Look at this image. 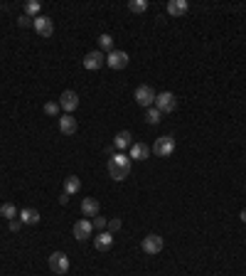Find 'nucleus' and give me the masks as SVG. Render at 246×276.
<instances>
[{"label": "nucleus", "instance_id": "nucleus-27", "mask_svg": "<svg viewBox=\"0 0 246 276\" xmlns=\"http://www.w3.org/2000/svg\"><path fill=\"white\" fill-rule=\"evenodd\" d=\"M121 224H123V222L116 217V219H109V224H106V227H109V232L114 234V232H119V229H121Z\"/></svg>", "mask_w": 246, "mask_h": 276}, {"label": "nucleus", "instance_id": "nucleus-29", "mask_svg": "<svg viewBox=\"0 0 246 276\" xmlns=\"http://www.w3.org/2000/svg\"><path fill=\"white\" fill-rule=\"evenodd\" d=\"M20 227H22L20 219H10V229H12V232H20Z\"/></svg>", "mask_w": 246, "mask_h": 276}, {"label": "nucleus", "instance_id": "nucleus-4", "mask_svg": "<svg viewBox=\"0 0 246 276\" xmlns=\"http://www.w3.org/2000/svg\"><path fill=\"white\" fill-rule=\"evenodd\" d=\"M173 150H175V138L173 136H160L153 145V153L158 158H168V155H173Z\"/></svg>", "mask_w": 246, "mask_h": 276}, {"label": "nucleus", "instance_id": "nucleus-22", "mask_svg": "<svg viewBox=\"0 0 246 276\" xmlns=\"http://www.w3.org/2000/svg\"><path fill=\"white\" fill-rule=\"evenodd\" d=\"M133 12H145L148 10V0H130V5H128Z\"/></svg>", "mask_w": 246, "mask_h": 276}, {"label": "nucleus", "instance_id": "nucleus-25", "mask_svg": "<svg viewBox=\"0 0 246 276\" xmlns=\"http://www.w3.org/2000/svg\"><path fill=\"white\" fill-rule=\"evenodd\" d=\"M45 114H47V116H57V114H60V104L47 101V104H45Z\"/></svg>", "mask_w": 246, "mask_h": 276}, {"label": "nucleus", "instance_id": "nucleus-21", "mask_svg": "<svg viewBox=\"0 0 246 276\" xmlns=\"http://www.w3.org/2000/svg\"><path fill=\"white\" fill-rule=\"evenodd\" d=\"M99 47H101V52H111L114 50V37L111 35H101L99 37Z\"/></svg>", "mask_w": 246, "mask_h": 276}, {"label": "nucleus", "instance_id": "nucleus-12", "mask_svg": "<svg viewBox=\"0 0 246 276\" xmlns=\"http://www.w3.org/2000/svg\"><path fill=\"white\" fill-rule=\"evenodd\" d=\"M76 129H79V124H76V119H74L71 114L60 116V131L64 134V136H74V134H76Z\"/></svg>", "mask_w": 246, "mask_h": 276}, {"label": "nucleus", "instance_id": "nucleus-1", "mask_svg": "<svg viewBox=\"0 0 246 276\" xmlns=\"http://www.w3.org/2000/svg\"><path fill=\"white\" fill-rule=\"evenodd\" d=\"M130 155H125V153H116V155H111L109 158V175L114 178V180H125L128 175H130Z\"/></svg>", "mask_w": 246, "mask_h": 276}, {"label": "nucleus", "instance_id": "nucleus-15", "mask_svg": "<svg viewBox=\"0 0 246 276\" xmlns=\"http://www.w3.org/2000/svg\"><path fill=\"white\" fill-rule=\"evenodd\" d=\"M17 219H20L22 224H40V212L32 209V207H25V209L17 214Z\"/></svg>", "mask_w": 246, "mask_h": 276}, {"label": "nucleus", "instance_id": "nucleus-19", "mask_svg": "<svg viewBox=\"0 0 246 276\" xmlns=\"http://www.w3.org/2000/svg\"><path fill=\"white\" fill-rule=\"evenodd\" d=\"M79 188H81V180H79L76 175H69V178H66V185H64V193H66V195H74V193H79Z\"/></svg>", "mask_w": 246, "mask_h": 276}, {"label": "nucleus", "instance_id": "nucleus-20", "mask_svg": "<svg viewBox=\"0 0 246 276\" xmlns=\"http://www.w3.org/2000/svg\"><path fill=\"white\" fill-rule=\"evenodd\" d=\"M0 214H2L5 219H15V217H17V207L12 205V203H2V205H0Z\"/></svg>", "mask_w": 246, "mask_h": 276}, {"label": "nucleus", "instance_id": "nucleus-26", "mask_svg": "<svg viewBox=\"0 0 246 276\" xmlns=\"http://www.w3.org/2000/svg\"><path fill=\"white\" fill-rule=\"evenodd\" d=\"M106 224H109V222H106V217H99V214H96V217L91 219V227H94V229H101V232H104V227H106Z\"/></svg>", "mask_w": 246, "mask_h": 276}, {"label": "nucleus", "instance_id": "nucleus-30", "mask_svg": "<svg viewBox=\"0 0 246 276\" xmlns=\"http://www.w3.org/2000/svg\"><path fill=\"white\" fill-rule=\"evenodd\" d=\"M60 203H62V205H66V203H69V195H66V193H62V198H60Z\"/></svg>", "mask_w": 246, "mask_h": 276}, {"label": "nucleus", "instance_id": "nucleus-28", "mask_svg": "<svg viewBox=\"0 0 246 276\" xmlns=\"http://www.w3.org/2000/svg\"><path fill=\"white\" fill-rule=\"evenodd\" d=\"M17 25H20V27H30V25H32V17L22 15V17H17Z\"/></svg>", "mask_w": 246, "mask_h": 276}, {"label": "nucleus", "instance_id": "nucleus-2", "mask_svg": "<svg viewBox=\"0 0 246 276\" xmlns=\"http://www.w3.org/2000/svg\"><path fill=\"white\" fill-rule=\"evenodd\" d=\"M155 109H158L160 114H170V111H175V109H178V99H175V94H173V91H163V94H158V96H155Z\"/></svg>", "mask_w": 246, "mask_h": 276}, {"label": "nucleus", "instance_id": "nucleus-23", "mask_svg": "<svg viewBox=\"0 0 246 276\" xmlns=\"http://www.w3.org/2000/svg\"><path fill=\"white\" fill-rule=\"evenodd\" d=\"M37 12H40V2H37V0L25 2V15H27V17H30V15H35V17H37Z\"/></svg>", "mask_w": 246, "mask_h": 276}, {"label": "nucleus", "instance_id": "nucleus-3", "mask_svg": "<svg viewBox=\"0 0 246 276\" xmlns=\"http://www.w3.org/2000/svg\"><path fill=\"white\" fill-rule=\"evenodd\" d=\"M155 96H158V94H155L148 84H140V86L135 89V104L143 106V109H150V106L155 104Z\"/></svg>", "mask_w": 246, "mask_h": 276}, {"label": "nucleus", "instance_id": "nucleus-9", "mask_svg": "<svg viewBox=\"0 0 246 276\" xmlns=\"http://www.w3.org/2000/svg\"><path fill=\"white\" fill-rule=\"evenodd\" d=\"M106 65L111 69H123L128 65V55H125L123 50H111L109 57H106Z\"/></svg>", "mask_w": 246, "mask_h": 276}, {"label": "nucleus", "instance_id": "nucleus-8", "mask_svg": "<svg viewBox=\"0 0 246 276\" xmlns=\"http://www.w3.org/2000/svg\"><path fill=\"white\" fill-rule=\"evenodd\" d=\"M104 62H106V57H104V52H101V50H94V52L84 55V69H89V71L101 69V67H104Z\"/></svg>", "mask_w": 246, "mask_h": 276}, {"label": "nucleus", "instance_id": "nucleus-14", "mask_svg": "<svg viewBox=\"0 0 246 276\" xmlns=\"http://www.w3.org/2000/svg\"><path fill=\"white\" fill-rule=\"evenodd\" d=\"M189 10V2L187 0H170L168 2V15H173V17H180Z\"/></svg>", "mask_w": 246, "mask_h": 276}, {"label": "nucleus", "instance_id": "nucleus-10", "mask_svg": "<svg viewBox=\"0 0 246 276\" xmlns=\"http://www.w3.org/2000/svg\"><path fill=\"white\" fill-rule=\"evenodd\" d=\"M60 106L64 109V111H74V109L79 106V94L71 91V89H66V91L60 96Z\"/></svg>", "mask_w": 246, "mask_h": 276}, {"label": "nucleus", "instance_id": "nucleus-24", "mask_svg": "<svg viewBox=\"0 0 246 276\" xmlns=\"http://www.w3.org/2000/svg\"><path fill=\"white\" fill-rule=\"evenodd\" d=\"M160 116H163V114H160L155 106H150V109H148V114H145V121H148V124H158V121H160Z\"/></svg>", "mask_w": 246, "mask_h": 276}, {"label": "nucleus", "instance_id": "nucleus-6", "mask_svg": "<svg viewBox=\"0 0 246 276\" xmlns=\"http://www.w3.org/2000/svg\"><path fill=\"white\" fill-rule=\"evenodd\" d=\"M32 27H35V32H37L40 37H52V32H55V25H52V20H50L47 15L32 17Z\"/></svg>", "mask_w": 246, "mask_h": 276}, {"label": "nucleus", "instance_id": "nucleus-17", "mask_svg": "<svg viewBox=\"0 0 246 276\" xmlns=\"http://www.w3.org/2000/svg\"><path fill=\"white\" fill-rule=\"evenodd\" d=\"M130 131H119L116 134V138H114V145L119 148V150H125V148H130L133 145V140H130Z\"/></svg>", "mask_w": 246, "mask_h": 276}, {"label": "nucleus", "instance_id": "nucleus-11", "mask_svg": "<svg viewBox=\"0 0 246 276\" xmlns=\"http://www.w3.org/2000/svg\"><path fill=\"white\" fill-rule=\"evenodd\" d=\"M74 237L79 239V242H84V239H89L91 237V232H94V227H91V222L89 219H79L76 224H74Z\"/></svg>", "mask_w": 246, "mask_h": 276}, {"label": "nucleus", "instance_id": "nucleus-7", "mask_svg": "<svg viewBox=\"0 0 246 276\" xmlns=\"http://www.w3.org/2000/svg\"><path fill=\"white\" fill-rule=\"evenodd\" d=\"M163 244H165V242H163L160 234H148V237H143V252L150 254V257H153V254H160V252H163Z\"/></svg>", "mask_w": 246, "mask_h": 276}, {"label": "nucleus", "instance_id": "nucleus-5", "mask_svg": "<svg viewBox=\"0 0 246 276\" xmlns=\"http://www.w3.org/2000/svg\"><path fill=\"white\" fill-rule=\"evenodd\" d=\"M47 262H50V269H52L55 274H66V272H69V257H66L64 252H52Z\"/></svg>", "mask_w": 246, "mask_h": 276}, {"label": "nucleus", "instance_id": "nucleus-18", "mask_svg": "<svg viewBox=\"0 0 246 276\" xmlns=\"http://www.w3.org/2000/svg\"><path fill=\"white\" fill-rule=\"evenodd\" d=\"M148 145L145 143H133L130 145V160H145L148 158Z\"/></svg>", "mask_w": 246, "mask_h": 276}, {"label": "nucleus", "instance_id": "nucleus-13", "mask_svg": "<svg viewBox=\"0 0 246 276\" xmlns=\"http://www.w3.org/2000/svg\"><path fill=\"white\" fill-rule=\"evenodd\" d=\"M111 244H114V234H111V232H99V234H96V239H94V247H96L99 252L111 249Z\"/></svg>", "mask_w": 246, "mask_h": 276}, {"label": "nucleus", "instance_id": "nucleus-16", "mask_svg": "<svg viewBox=\"0 0 246 276\" xmlns=\"http://www.w3.org/2000/svg\"><path fill=\"white\" fill-rule=\"evenodd\" d=\"M81 212H84V217H96L99 214V200L96 198H84L81 200Z\"/></svg>", "mask_w": 246, "mask_h": 276}, {"label": "nucleus", "instance_id": "nucleus-31", "mask_svg": "<svg viewBox=\"0 0 246 276\" xmlns=\"http://www.w3.org/2000/svg\"><path fill=\"white\" fill-rule=\"evenodd\" d=\"M239 217H242V222H246V209H242V214H239Z\"/></svg>", "mask_w": 246, "mask_h": 276}]
</instances>
